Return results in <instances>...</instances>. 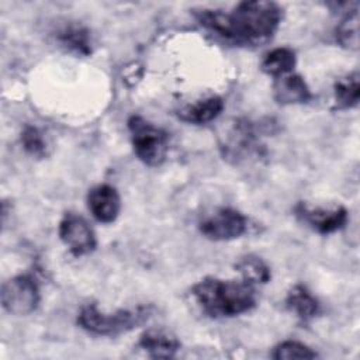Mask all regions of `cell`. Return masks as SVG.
<instances>
[{"mask_svg": "<svg viewBox=\"0 0 360 360\" xmlns=\"http://www.w3.org/2000/svg\"><path fill=\"white\" fill-rule=\"evenodd\" d=\"M273 94L280 104H302L312 97L307 82L294 73L277 77L273 84Z\"/></svg>", "mask_w": 360, "mask_h": 360, "instance_id": "cell-11", "label": "cell"}, {"mask_svg": "<svg viewBox=\"0 0 360 360\" xmlns=\"http://www.w3.org/2000/svg\"><path fill=\"white\" fill-rule=\"evenodd\" d=\"M127 124L136 158L148 166L162 165L169 149L167 132L141 115H131Z\"/></svg>", "mask_w": 360, "mask_h": 360, "instance_id": "cell-4", "label": "cell"}, {"mask_svg": "<svg viewBox=\"0 0 360 360\" xmlns=\"http://www.w3.org/2000/svg\"><path fill=\"white\" fill-rule=\"evenodd\" d=\"M295 52L291 48L281 46L267 52L262 60V70L270 76L280 77L288 75L295 66Z\"/></svg>", "mask_w": 360, "mask_h": 360, "instance_id": "cell-17", "label": "cell"}, {"mask_svg": "<svg viewBox=\"0 0 360 360\" xmlns=\"http://www.w3.org/2000/svg\"><path fill=\"white\" fill-rule=\"evenodd\" d=\"M87 205L93 217L104 224L114 222L121 210L118 191L110 184H98L87 194Z\"/></svg>", "mask_w": 360, "mask_h": 360, "instance_id": "cell-10", "label": "cell"}, {"mask_svg": "<svg viewBox=\"0 0 360 360\" xmlns=\"http://www.w3.org/2000/svg\"><path fill=\"white\" fill-rule=\"evenodd\" d=\"M138 345L153 359H170L180 349L179 339L162 329H148L141 335Z\"/></svg>", "mask_w": 360, "mask_h": 360, "instance_id": "cell-12", "label": "cell"}, {"mask_svg": "<svg viewBox=\"0 0 360 360\" xmlns=\"http://www.w3.org/2000/svg\"><path fill=\"white\" fill-rule=\"evenodd\" d=\"M295 215L309 228L323 235L342 229L347 222V210L342 205L332 208H311L301 202L295 207Z\"/></svg>", "mask_w": 360, "mask_h": 360, "instance_id": "cell-9", "label": "cell"}, {"mask_svg": "<svg viewBox=\"0 0 360 360\" xmlns=\"http://www.w3.org/2000/svg\"><path fill=\"white\" fill-rule=\"evenodd\" d=\"M200 25L222 39L245 46L269 42L277 32L283 10L274 1H242L226 13L202 8L194 13Z\"/></svg>", "mask_w": 360, "mask_h": 360, "instance_id": "cell-1", "label": "cell"}, {"mask_svg": "<svg viewBox=\"0 0 360 360\" xmlns=\"http://www.w3.org/2000/svg\"><path fill=\"white\" fill-rule=\"evenodd\" d=\"M333 96H335L336 108L347 110V108L356 107L360 100L359 73L353 72L336 80L333 86Z\"/></svg>", "mask_w": 360, "mask_h": 360, "instance_id": "cell-18", "label": "cell"}, {"mask_svg": "<svg viewBox=\"0 0 360 360\" xmlns=\"http://www.w3.org/2000/svg\"><path fill=\"white\" fill-rule=\"evenodd\" d=\"M285 305L291 312L295 314V316L304 322L311 321L319 312L318 300L302 284H295L291 287L285 297Z\"/></svg>", "mask_w": 360, "mask_h": 360, "instance_id": "cell-14", "label": "cell"}, {"mask_svg": "<svg viewBox=\"0 0 360 360\" xmlns=\"http://www.w3.org/2000/svg\"><path fill=\"white\" fill-rule=\"evenodd\" d=\"M219 148L224 158L233 163L260 155L262 143L256 125L249 120H236L224 135Z\"/></svg>", "mask_w": 360, "mask_h": 360, "instance_id": "cell-6", "label": "cell"}, {"mask_svg": "<svg viewBox=\"0 0 360 360\" xmlns=\"http://www.w3.org/2000/svg\"><path fill=\"white\" fill-rule=\"evenodd\" d=\"M59 238L75 256L91 253L97 246V239L89 222L73 212L65 214L59 222Z\"/></svg>", "mask_w": 360, "mask_h": 360, "instance_id": "cell-8", "label": "cell"}, {"mask_svg": "<svg viewBox=\"0 0 360 360\" xmlns=\"http://www.w3.org/2000/svg\"><path fill=\"white\" fill-rule=\"evenodd\" d=\"M224 107V100L219 96H210L181 108L179 111V118L188 124L202 125L219 117Z\"/></svg>", "mask_w": 360, "mask_h": 360, "instance_id": "cell-13", "label": "cell"}, {"mask_svg": "<svg viewBox=\"0 0 360 360\" xmlns=\"http://www.w3.org/2000/svg\"><path fill=\"white\" fill-rule=\"evenodd\" d=\"M58 42L68 51L87 56L91 53V37L86 27L80 24H68L56 32Z\"/></svg>", "mask_w": 360, "mask_h": 360, "instance_id": "cell-15", "label": "cell"}, {"mask_svg": "<svg viewBox=\"0 0 360 360\" xmlns=\"http://www.w3.org/2000/svg\"><path fill=\"white\" fill-rule=\"evenodd\" d=\"M150 315L152 308L149 305H136L107 314L100 311L94 304H89L80 309L77 323L93 335L115 336L138 328L146 322Z\"/></svg>", "mask_w": 360, "mask_h": 360, "instance_id": "cell-3", "label": "cell"}, {"mask_svg": "<svg viewBox=\"0 0 360 360\" xmlns=\"http://www.w3.org/2000/svg\"><path fill=\"white\" fill-rule=\"evenodd\" d=\"M198 229L211 240H232L248 231V218L235 208L221 207L202 217Z\"/></svg>", "mask_w": 360, "mask_h": 360, "instance_id": "cell-7", "label": "cell"}, {"mask_svg": "<svg viewBox=\"0 0 360 360\" xmlns=\"http://www.w3.org/2000/svg\"><path fill=\"white\" fill-rule=\"evenodd\" d=\"M193 297L211 318H229L256 307V291L252 284L236 280L205 277L194 284Z\"/></svg>", "mask_w": 360, "mask_h": 360, "instance_id": "cell-2", "label": "cell"}, {"mask_svg": "<svg viewBox=\"0 0 360 360\" xmlns=\"http://www.w3.org/2000/svg\"><path fill=\"white\" fill-rule=\"evenodd\" d=\"M236 271L242 276V280L255 285L266 284L271 278V271L267 263L256 255H245L235 263Z\"/></svg>", "mask_w": 360, "mask_h": 360, "instance_id": "cell-16", "label": "cell"}, {"mask_svg": "<svg viewBox=\"0 0 360 360\" xmlns=\"http://www.w3.org/2000/svg\"><path fill=\"white\" fill-rule=\"evenodd\" d=\"M271 357L276 360L283 359H315L318 353L309 346L297 340H284L273 347Z\"/></svg>", "mask_w": 360, "mask_h": 360, "instance_id": "cell-20", "label": "cell"}, {"mask_svg": "<svg viewBox=\"0 0 360 360\" xmlns=\"http://www.w3.org/2000/svg\"><path fill=\"white\" fill-rule=\"evenodd\" d=\"M21 145L27 153L35 158H44L46 155V141L44 134L32 125H25L21 131Z\"/></svg>", "mask_w": 360, "mask_h": 360, "instance_id": "cell-21", "label": "cell"}, {"mask_svg": "<svg viewBox=\"0 0 360 360\" xmlns=\"http://www.w3.org/2000/svg\"><path fill=\"white\" fill-rule=\"evenodd\" d=\"M39 301V285L30 274L15 276L1 287V304L8 314L18 316L28 315L38 308Z\"/></svg>", "mask_w": 360, "mask_h": 360, "instance_id": "cell-5", "label": "cell"}, {"mask_svg": "<svg viewBox=\"0 0 360 360\" xmlns=\"http://www.w3.org/2000/svg\"><path fill=\"white\" fill-rule=\"evenodd\" d=\"M336 41L346 49L359 48V3L349 8L335 30Z\"/></svg>", "mask_w": 360, "mask_h": 360, "instance_id": "cell-19", "label": "cell"}]
</instances>
